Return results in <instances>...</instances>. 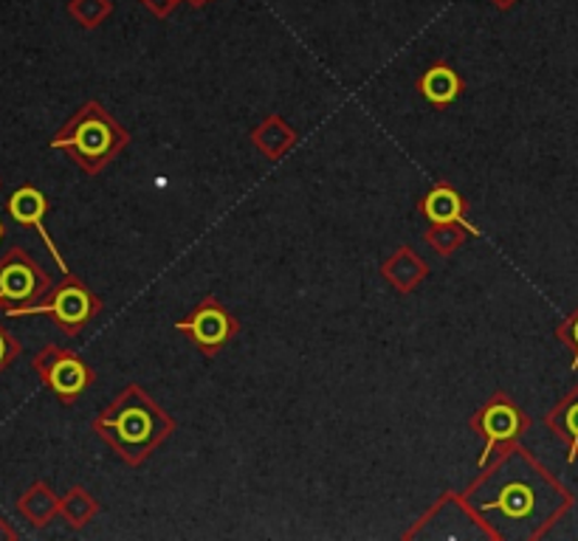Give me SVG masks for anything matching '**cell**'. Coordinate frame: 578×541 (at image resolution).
I'll use <instances>...</instances> for the list:
<instances>
[{
  "label": "cell",
  "mask_w": 578,
  "mask_h": 541,
  "mask_svg": "<svg viewBox=\"0 0 578 541\" xmlns=\"http://www.w3.org/2000/svg\"><path fill=\"white\" fill-rule=\"evenodd\" d=\"M463 197L458 195V190H451L449 183H435L421 201V215L429 220V223L472 226L468 220H463Z\"/></svg>",
  "instance_id": "obj_13"
},
{
  "label": "cell",
  "mask_w": 578,
  "mask_h": 541,
  "mask_svg": "<svg viewBox=\"0 0 578 541\" xmlns=\"http://www.w3.org/2000/svg\"><path fill=\"white\" fill-rule=\"evenodd\" d=\"M127 144H130V133L97 99L85 102L51 139V147L65 150L88 176L102 172Z\"/></svg>",
  "instance_id": "obj_3"
},
{
  "label": "cell",
  "mask_w": 578,
  "mask_h": 541,
  "mask_svg": "<svg viewBox=\"0 0 578 541\" xmlns=\"http://www.w3.org/2000/svg\"><path fill=\"white\" fill-rule=\"evenodd\" d=\"M465 497L486 516L511 525H534L536 539L548 533L553 519L570 505V493L522 446H511L491 465L479 468V477Z\"/></svg>",
  "instance_id": "obj_1"
},
{
  "label": "cell",
  "mask_w": 578,
  "mask_h": 541,
  "mask_svg": "<svg viewBox=\"0 0 578 541\" xmlns=\"http://www.w3.org/2000/svg\"><path fill=\"white\" fill-rule=\"evenodd\" d=\"M548 426L556 431L558 437L567 440V449H570L567 460H570V463L578 460V389L573 395H567V398L550 412Z\"/></svg>",
  "instance_id": "obj_16"
},
{
  "label": "cell",
  "mask_w": 578,
  "mask_h": 541,
  "mask_svg": "<svg viewBox=\"0 0 578 541\" xmlns=\"http://www.w3.org/2000/svg\"><path fill=\"white\" fill-rule=\"evenodd\" d=\"M558 336L567 338V345L576 350V361H573V366H578V313L576 317L567 319V324H564V327H558Z\"/></svg>",
  "instance_id": "obj_19"
},
{
  "label": "cell",
  "mask_w": 578,
  "mask_h": 541,
  "mask_svg": "<svg viewBox=\"0 0 578 541\" xmlns=\"http://www.w3.org/2000/svg\"><path fill=\"white\" fill-rule=\"evenodd\" d=\"M468 426L486 440L483 454H479L477 460L479 468H486V465H491L500 454H505L511 446H516V440L522 437V431L528 429L530 421L505 392H497L474 412Z\"/></svg>",
  "instance_id": "obj_5"
},
{
  "label": "cell",
  "mask_w": 578,
  "mask_h": 541,
  "mask_svg": "<svg viewBox=\"0 0 578 541\" xmlns=\"http://www.w3.org/2000/svg\"><path fill=\"white\" fill-rule=\"evenodd\" d=\"M102 302L82 280L74 274H65L63 282L56 288H49V294L42 296L40 302L28 305V308L7 310V317H35V313H46L54 319V324L65 336H79V333L99 317Z\"/></svg>",
  "instance_id": "obj_4"
},
{
  "label": "cell",
  "mask_w": 578,
  "mask_h": 541,
  "mask_svg": "<svg viewBox=\"0 0 578 541\" xmlns=\"http://www.w3.org/2000/svg\"><path fill=\"white\" fill-rule=\"evenodd\" d=\"M35 373L51 392L56 395V401L70 407L82 398V392L93 384V370L79 359L77 352L65 350V347L49 345L42 347L35 356Z\"/></svg>",
  "instance_id": "obj_7"
},
{
  "label": "cell",
  "mask_w": 578,
  "mask_h": 541,
  "mask_svg": "<svg viewBox=\"0 0 578 541\" xmlns=\"http://www.w3.org/2000/svg\"><path fill=\"white\" fill-rule=\"evenodd\" d=\"M418 93H421L432 107L444 111V107L454 105L463 93V79L458 77V70L451 65L437 63L432 68H426L421 79H418Z\"/></svg>",
  "instance_id": "obj_10"
},
{
  "label": "cell",
  "mask_w": 578,
  "mask_h": 541,
  "mask_svg": "<svg viewBox=\"0 0 578 541\" xmlns=\"http://www.w3.org/2000/svg\"><path fill=\"white\" fill-rule=\"evenodd\" d=\"M176 331L190 333V338L204 356H215V352L223 350V347L237 336L240 322L215 296H206L204 302L197 305L190 317L178 319Z\"/></svg>",
  "instance_id": "obj_8"
},
{
  "label": "cell",
  "mask_w": 578,
  "mask_h": 541,
  "mask_svg": "<svg viewBox=\"0 0 578 541\" xmlns=\"http://www.w3.org/2000/svg\"><path fill=\"white\" fill-rule=\"evenodd\" d=\"M176 429V421L150 398L139 384L125 387V392L102 409L93 421L97 431L127 465H141Z\"/></svg>",
  "instance_id": "obj_2"
},
{
  "label": "cell",
  "mask_w": 578,
  "mask_h": 541,
  "mask_svg": "<svg viewBox=\"0 0 578 541\" xmlns=\"http://www.w3.org/2000/svg\"><path fill=\"white\" fill-rule=\"evenodd\" d=\"M17 356H21V342L0 324V373H3L7 366H12L14 361H17Z\"/></svg>",
  "instance_id": "obj_18"
},
{
  "label": "cell",
  "mask_w": 578,
  "mask_h": 541,
  "mask_svg": "<svg viewBox=\"0 0 578 541\" xmlns=\"http://www.w3.org/2000/svg\"><path fill=\"white\" fill-rule=\"evenodd\" d=\"M296 139H299L296 130L285 125L282 116H268V119H262L260 125L252 130L254 147L260 150L268 162H280V158H285V155L296 147Z\"/></svg>",
  "instance_id": "obj_12"
},
{
  "label": "cell",
  "mask_w": 578,
  "mask_h": 541,
  "mask_svg": "<svg viewBox=\"0 0 578 541\" xmlns=\"http://www.w3.org/2000/svg\"><path fill=\"white\" fill-rule=\"evenodd\" d=\"M7 539H17V530H14L12 525L3 519V516H0V541H7Z\"/></svg>",
  "instance_id": "obj_20"
},
{
  "label": "cell",
  "mask_w": 578,
  "mask_h": 541,
  "mask_svg": "<svg viewBox=\"0 0 578 541\" xmlns=\"http://www.w3.org/2000/svg\"><path fill=\"white\" fill-rule=\"evenodd\" d=\"M7 209H9V215H12L14 223L31 226V229L40 234L42 243H46V248H49V254L54 257V262L60 266V271H63V276L70 274L68 262L63 260V254H60L56 243L51 240L49 229H46V211H49V201H46V195H42L40 190H35V186H21V190H14L12 195H9Z\"/></svg>",
  "instance_id": "obj_9"
},
{
  "label": "cell",
  "mask_w": 578,
  "mask_h": 541,
  "mask_svg": "<svg viewBox=\"0 0 578 541\" xmlns=\"http://www.w3.org/2000/svg\"><path fill=\"white\" fill-rule=\"evenodd\" d=\"M468 237H479V232L474 226L463 223H429V229L423 232V243L440 257H449V254L458 252Z\"/></svg>",
  "instance_id": "obj_15"
},
{
  "label": "cell",
  "mask_w": 578,
  "mask_h": 541,
  "mask_svg": "<svg viewBox=\"0 0 578 541\" xmlns=\"http://www.w3.org/2000/svg\"><path fill=\"white\" fill-rule=\"evenodd\" d=\"M97 514H99V502L93 500V493L85 491L82 486L70 488L65 497H60V516H63L74 530L85 528L88 521H93V516Z\"/></svg>",
  "instance_id": "obj_17"
},
{
  "label": "cell",
  "mask_w": 578,
  "mask_h": 541,
  "mask_svg": "<svg viewBox=\"0 0 578 541\" xmlns=\"http://www.w3.org/2000/svg\"><path fill=\"white\" fill-rule=\"evenodd\" d=\"M381 274L387 276V282L393 288H398L401 294L415 291L426 276H429V266L418 257L409 246H401L393 257L381 262Z\"/></svg>",
  "instance_id": "obj_11"
},
{
  "label": "cell",
  "mask_w": 578,
  "mask_h": 541,
  "mask_svg": "<svg viewBox=\"0 0 578 541\" xmlns=\"http://www.w3.org/2000/svg\"><path fill=\"white\" fill-rule=\"evenodd\" d=\"M49 274L23 248H12L0 257V310L28 308L49 294Z\"/></svg>",
  "instance_id": "obj_6"
},
{
  "label": "cell",
  "mask_w": 578,
  "mask_h": 541,
  "mask_svg": "<svg viewBox=\"0 0 578 541\" xmlns=\"http://www.w3.org/2000/svg\"><path fill=\"white\" fill-rule=\"evenodd\" d=\"M23 519H28L35 528H46L54 516H60V497L51 491L46 482H35L17 502Z\"/></svg>",
  "instance_id": "obj_14"
},
{
  "label": "cell",
  "mask_w": 578,
  "mask_h": 541,
  "mask_svg": "<svg viewBox=\"0 0 578 541\" xmlns=\"http://www.w3.org/2000/svg\"><path fill=\"white\" fill-rule=\"evenodd\" d=\"M0 240H3V223H0Z\"/></svg>",
  "instance_id": "obj_21"
}]
</instances>
